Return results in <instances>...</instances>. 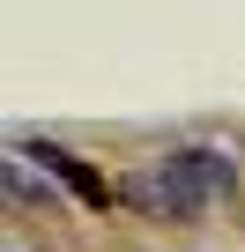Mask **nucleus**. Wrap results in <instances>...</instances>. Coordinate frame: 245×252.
Listing matches in <instances>:
<instances>
[{"label":"nucleus","instance_id":"nucleus-1","mask_svg":"<svg viewBox=\"0 0 245 252\" xmlns=\"http://www.w3.org/2000/svg\"><path fill=\"white\" fill-rule=\"evenodd\" d=\"M149 193H156V208H171V215H201L208 200H230V193H238V171H230V156H215V149H178V156H164V163L149 171Z\"/></svg>","mask_w":245,"mask_h":252},{"label":"nucleus","instance_id":"nucleus-2","mask_svg":"<svg viewBox=\"0 0 245 252\" xmlns=\"http://www.w3.org/2000/svg\"><path fill=\"white\" fill-rule=\"evenodd\" d=\"M45 163H52V178H60V186H74V200H82V208H111V186H104L89 163H74V156H60V149H45Z\"/></svg>","mask_w":245,"mask_h":252}]
</instances>
